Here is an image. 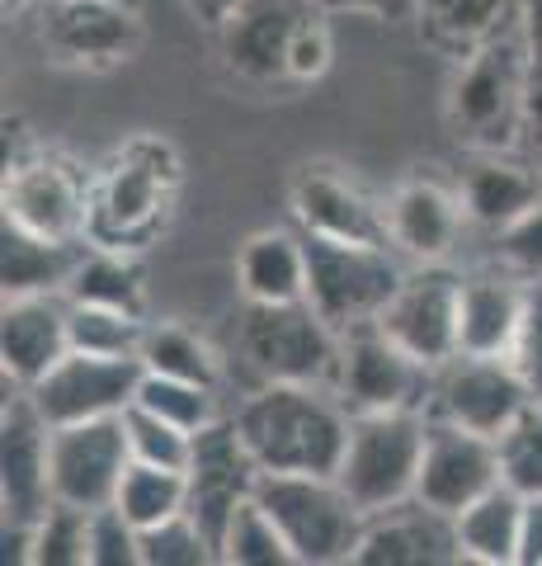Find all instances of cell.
<instances>
[{
    "label": "cell",
    "mask_w": 542,
    "mask_h": 566,
    "mask_svg": "<svg viewBox=\"0 0 542 566\" xmlns=\"http://www.w3.org/2000/svg\"><path fill=\"white\" fill-rule=\"evenodd\" d=\"M259 472L336 476L349 444V416L336 387L317 382H259L232 416Z\"/></svg>",
    "instance_id": "6da1fadb"
},
{
    "label": "cell",
    "mask_w": 542,
    "mask_h": 566,
    "mask_svg": "<svg viewBox=\"0 0 542 566\" xmlns=\"http://www.w3.org/2000/svg\"><path fill=\"white\" fill-rule=\"evenodd\" d=\"M184 189L180 151L156 133H137L95 175L91 199V245L142 251L170 227Z\"/></svg>",
    "instance_id": "7a4b0ae2"
},
{
    "label": "cell",
    "mask_w": 542,
    "mask_h": 566,
    "mask_svg": "<svg viewBox=\"0 0 542 566\" xmlns=\"http://www.w3.org/2000/svg\"><path fill=\"white\" fill-rule=\"evenodd\" d=\"M533 57L523 48L519 24L500 33L471 57L453 62L444 123L467 151H514L523 142V109H529Z\"/></svg>",
    "instance_id": "3957f363"
},
{
    "label": "cell",
    "mask_w": 542,
    "mask_h": 566,
    "mask_svg": "<svg viewBox=\"0 0 542 566\" xmlns=\"http://www.w3.org/2000/svg\"><path fill=\"white\" fill-rule=\"evenodd\" d=\"M255 501L269 510L284 528L297 566H336L354 562L359 538L369 528V515L349 501V491L336 476L307 472H259Z\"/></svg>",
    "instance_id": "277c9868"
},
{
    "label": "cell",
    "mask_w": 542,
    "mask_h": 566,
    "mask_svg": "<svg viewBox=\"0 0 542 566\" xmlns=\"http://www.w3.org/2000/svg\"><path fill=\"white\" fill-rule=\"evenodd\" d=\"M236 354L259 382H317L336 387L340 331L302 303H246L236 322Z\"/></svg>",
    "instance_id": "5b68a950"
},
{
    "label": "cell",
    "mask_w": 542,
    "mask_h": 566,
    "mask_svg": "<svg viewBox=\"0 0 542 566\" xmlns=\"http://www.w3.org/2000/svg\"><path fill=\"white\" fill-rule=\"evenodd\" d=\"M429 411H373L349 420V444L336 482L363 515L415 501L419 458H425Z\"/></svg>",
    "instance_id": "8992f818"
},
{
    "label": "cell",
    "mask_w": 542,
    "mask_h": 566,
    "mask_svg": "<svg viewBox=\"0 0 542 566\" xmlns=\"http://www.w3.org/2000/svg\"><path fill=\"white\" fill-rule=\"evenodd\" d=\"M91 199H95V175L76 156L57 147L6 151L0 208H6L10 222H20L47 241L76 245L91 232Z\"/></svg>",
    "instance_id": "52a82bcc"
},
{
    "label": "cell",
    "mask_w": 542,
    "mask_h": 566,
    "mask_svg": "<svg viewBox=\"0 0 542 566\" xmlns=\"http://www.w3.org/2000/svg\"><path fill=\"white\" fill-rule=\"evenodd\" d=\"M401 283H406V270L392 245L307 237V303L340 335L378 322Z\"/></svg>",
    "instance_id": "ba28073f"
},
{
    "label": "cell",
    "mask_w": 542,
    "mask_h": 566,
    "mask_svg": "<svg viewBox=\"0 0 542 566\" xmlns=\"http://www.w3.org/2000/svg\"><path fill=\"white\" fill-rule=\"evenodd\" d=\"M434 368L406 354L378 322L340 335L336 397L349 416L373 411H429Z\"/></svg>",
    "instance_id": "9c48e42d"
},
{
    "label": "cell",
    "mask_w": 542,
    "mask_h": 566,
    "mask_svg": "<svg viewBox=\"0 0 542 566\" xmlns=\"http://www.w3.org/2000/svg\"><path fill=\"white\" fill-rule=\"evenodd\" d=\"M39 43L66 71H114L142 48V14L124 0H43Z\"/></svg>",
    "instance_id": "30bf717a"
},
{
    "label": "cell",
    "mask_w": 542,
    "mask_h": 566,
    "mask_svg": "<svg viewBox=\"0 0 542 566\" xmlns=\"http://www.w3.org/2000/svg\"><path fill=\"white\" fill-rule=\"evenodd\" d=\"M529 387L514 374L510 359H491V354H453L448 364L434 368V392L429 416L463 424L471 434L500 439L510 420L529 406Z\"/></svg>",
    "instance_id": "8fae6325"
},
{
    "label": "cell",
    "mask_w": 542,
    "mask_h": 566,
    "mask_svg": "<svg viewBox=\"0 0 542 566\" xmlns=\"http://www.w3.org/2000/svg\"><path fill=\"white\" fill-rule=\"evenodd\" d=\"M128 463H132V449H128L124 416L52 424V458H47L52 501H66L81 510L114 505Z\"/></svg>",
    "instance_id": "7c38bea8"
},
{
    "label": "cell",
    "mask_w": 542,
    "mask_h": 566,
    "mask_svg": "<svg viewBox=\"0 0 542 566\" xmlns=\"http://www.w3.org/2000/svg\"><path fill=\"white\" fill-rule=\"evenodd\" d=\"M142 374H147L142 359H109V354L66 349L62 359L29 387V397L47 424L104 420V416H124L137 401Z\"/></svg>",
    "instance_id": "4fadbf2b"
},
{
    "label": "cell",
    "mask_w": 542,
    "mask_h": 566,
    "mask_svg": "<svg viewBox=\"0 0 542 566\" xmlns=\"http://www.w3.org/2000/svg\"><path fill=\"white\" fill-rule=\"evenodd\" d=\"M184 482H189V515L208 534V543L222 547L226 524L259 486V463L246 449V439H241L236 420H213L208 430L194 434Z\"/></svg>",
    "instance_id": "5bb4252c"
},
{
    "label": "cell",
    "mask_w": 542,
    "mask_h": 566,
    "mask_svg": "<svg viewBox=\"0 0 542 566\" xmlns=\"http://www.w3.org/2000/svg\"><path fill=\"white\" fill-rule=\"evenodd\" d=\"M52 424L24 387L6 382V411H0V510L6 524H33L52 505Z\"/></svg>",
    "instance_id": "9a60e30c"
},
{
    "label": "cell",
    "mask_w": 542,
    "mask_h": 566,
    "mask_svg": "<svg viewBox=\"0 0 542 566\" xmlns=\"http://www.w3.org/2000/svg\"><path fill=\"white\" fill-rule=\"evenodd\" d=\"M458 297L463 274L444 270V264H419L396 289L387 312L378 316V326L419 364L439 368L458 354Z\"/></svg>",
    "instance_id": "2e32d148"
},
{
    "label": "cell",
    "mask_w": 542,
    "mask_h": 566,
    "mask_svg": "<svg viewBox=\"0 0 542 566\" xmlns=\"http://www.w3.org/2000/svg\"><path fill=\"white\" fill-rule=\"evenodd\" d=\"M311 6L321 0H241L217 29L226 71L246 85H288V52Z\"/></svg>",
    "instance_id": "e0dca14e"
},
{
    "label": "cell",
    "mask_w": 542,
    "mask_h": 566,
    "mask_svg": "<svg viewBox=\"0 0 542 566\" xmlns=\"http://www.w3.org/2000/svg\"><path fill=\"white\" fill-rule=\"evenodd\" d=\"M491 486H500L496 439L471 434V430H463V424H448V420L429 416L415 501L429 505V510H444V515H458V510H467Z\"/></svg>",
    "instance_id": "ac0fdd59"
},
{
    "label": "cell",
    "mask_w": 542,
    "mask_h": 566,
    "mask_svg": "<svg viewBox=\"0 0 542 566\" xmlns=\"http://www.w3.org/2000/svg\"><path fill=\"white\" fill-rule=\"evenodd\" d=\"M293 222L307 237L326 241H359V245H392L387 237V208L369 199L349 175L336 166H302L288 185Z\"/></svg>",
    "instance_id": "d6986e66"
},
{
    "label": "cell",
    "mask_w": 542,
    "mask_h": 566,
    "mask_svg": "<svg viewBox=\"0 0 542 566\" xmlns=\"http://www.w3.org/2000/svg\"><path fill=\"white\" fill-rule=\"evenodd\" d=\"M382 208H387L392 251H401L415 264H444L463 237V222H467L458 185L448 189L444 180H434V175L401 180Z\"/></svg>",
    "instance_id": "ffe728a7"
},
{
    "label": "cell",
    "mask_w": 542,
    "mask_h": 566,
    "mask_svg": "<svg viewBox=\"0 0 542 566\" xmlns=\"http://www.w3.org/2000/svg\"><path fill=\"white\" fill-rule=\"evenodd\" d=\"M444 562H463L458 524L444 510H429L419 501L369 515V528H363L354 553V566H444Z\"/></svg>",
    "instance_id": "44dd1931"
},
{
    "label": "cell",
    "mask_w": 542,
    "mask_h": 566,
    "mask_svg": "<svg viewBox=\"0 0 542 566\" xmlns=\"http://www.w3.org/2000/svg\"><path fill=\"white\" fill-rule=\"evenodd\" d=\"M66 312H72V303L62 293L6 297V312H0V368H6L10 387H24L29 392L72 349Z\"/></svg>",
    "instance_id": "7402d4cb"
},
{
    "label": "cell",
    "mask_w": 542,
    "mask_h": 566,
    "mask_svg": "<svg viewBox=\"0 0 542 566\" xmlns=\"http://www.w3.org/2000/svg\"><path fill=\"white\" fill-rule=\"evenodd\" d=\"M458 193L467 222L486 227V232H504L542 203V166L523 161L514 151H471L458 175Z\"/></svg>",
    "instance_id": "603a6c76"
},
{
    "label": "cell",
    "mask_w": 542,
    "mask_h": 566,
    "mask_svg": "<svg viewBox=\"0 0 542 566\" xmlns=\"http://www.w3.org/2000/svg\"><path fill=\"white\" fill-rule=\"evenodd\" d=\"M529 283H514V274H471L463 279L458 297V354H491L510 359V345L523 322Z\"/></svg>",
    "instance_id": "cb8c5ba5"
},
{
    "label": "cell",
    "mask_w": 542,
    "mask_h": 566,
    "mask_svg": "<svg viewBox=\"0 0 542 566\" xmlns=\"http://www.w3.org/2000/svg\"><path fill=\"white\" fill-rule=\"evenodd\" d=\"M236 283L246 303H302L307 297V237L302 232H251L236 251Z\"/></svg>",
    "instance_id": "d4e9b609"
},
{
    "label": "cell",
    "mask_w": 542,
    "mask_h": 566,
    "mask_svg": "<svg viewBox=\"0 0 542 566\" xmlns=\"http://www.w3.org/2000/svg\"><path fill=\"white\" fill-rule=\"evenodd\" d=\"M415 24L434 52L463 62L519 24V0H419Z\"/></svg>",
    "instance_id": "484cf974"
},
{
    "label": "cell",
    "mask_w": 542,
    "mask_h": 566,
    "mask_svg": "<svg viewBox=\"0 0 542 566\" xmlns=\"http://www.w3.org/2000/svg\"><path fill=\"white\" fill-rule=\"evenodd\" d=\"M76 260L81 255H72L66 241H47L10 218L0 222V289H6V297L62 293L76 270Z\"/></svg>",
    "instance_id": "4316f807"
},
{
    "label": "cell",
    "mask_w": 542,
    "mask_h": 566,
    "mask_svg": "<svg viewBox=\"0 0 542 566\" xmlns=\"http://www.w3.org/2000/svg\"><path fill=\"white\" fill-rule=\"evenodd\" d=\"M458 524V547L463 562L481 566H514L519 562V524H523V495L514 486H491L477 495L467 510L453 515Z\"/></svg>",
    "instance_id": "83f0119b"
},
{
    "label": "cell",
    "mask_w": 542,
    "mask_h": 566,
    "mask_svg": "<svg viewBox=\"0 0 542 566\" xmlns=\"http://www.w3.org/2000/svg\"><path fill=\"white\" fill-rule=\"evenodd\" d=\"M66 303H85V307H114V312H132L147 316V274L137 264V251H114V245H95L76 260L72 279L62 289Z\"/></svg>",
    "instance_id": "f1b7e54d"
},
{
    "label": "cell",
    "mask_w": 542,
    "mask_h": 566,
    "mask_svg": "<svg viewBox=\"0 0 542 566\" xmlns=\"http://www.w3.org/2000/svg\"><path fill=\"white\" fill-rule=\"evenodd\" d=\"M142 368L147 374H161V378H184V382H199V387H217L222 382V359L217 349L203 340L194 326L184 322H156L142 335Z\"/></svg>",
    "instance_id": "f546056e"
},
{
    "label": "cell",
    "mask_w": 542,
    "mask_h": 566,
    "mask_svg": "<svg viewBox=\"0 0 542 566\" xmlns=\"http://www.w3.org/2000/svg\"><path fill=\"white\" fill-rule=\"evenodd\" d=\"M114 505L124 510L137 528H151V524H161L170 515H184L189 510V482H184V472H174V468L137 463L132 458L124 482H118Z\"/></svg>",
    "instance_id": "4dcf8cb0"
},
{
    "label": "cell",
    "mask_w": 542,
    "mask_h": 566,
    "mask_svg": "<svg viewBox=\"0 0 542 566\" xmlns=\"http://www.w3.org/2000/svg\"><path fill=\"white\" fill-rule=\"evenodd\" d=\"M217 562L222 566H297L293 547L284 538V528L274 524V515L255 501V495L236 510L232 524H226L222 547H217Z\"/></svg>",
    "instance_id": "1f68e13d"
},
{
    "label": "cell",
    "mask_w": 542,
    "mask_h": 566,
    "mask_svg": "<svg viewBox=\"0 0 542 566\" xmlns=\"http://www.w3.org/2000/svg\"><path fill=\"white\" fill-rule=\"evenodd\" d=\"M33 566H91V510L52 501L33 520Z\"/></svg>",
    "instance_id": "d6a6232c"
},
{
    "label": "cell",
    "mask_w": 542,
    "mask_h": 566,
    "mask_svg": "<svg viewBox=\"0 0 542 566\" xmlns=\"http://www.w3.org/2000/svg\"><path fill=\"white\" fill-rule=\"evenodd\" d=\"M66 326H72V349L109 354V359H137V354H142V335H147V316L72 303Z\"/></svg>",
    "instance_id": "836d02e7"
},
{
    "label": "cell",
    "mask_w": 542,
    "mask_h": 566,
    "mask_svg": "<svg viewBox=\"0 0 542 566\" xmlns=\"http://www.w3.org/2000/svg\"><path fill=\"white\" fill-rule=\"evenodd\" d=\"M137 406H147L161 420L180 424V430L199 434L208 430L217 416V387H199V382H184V378H161V374H142L137 382Z\"/></svg>",
    "instance_id": "e575fe53"
},
{
    "label": "cell",
    "mask_w": 542,
    "mask_h": 566,
    "mask_svg": "<svg viewBox=\"0 0 542 566\" xmlns=\"http://www.w3.org/2000/svg\"><path fill=\"white\" fill-rule=\"evenodd\" d=\"M500 482L519 495H542V401H529L510 420V430L496 439Z\"/></svg>",
    "instance_id": "d590c367"
},
{
    "label": "cell",
    "mask_w": 542,
    "mask_h": 566,
    "mask_svg": "<svg viewBox=\"0 0 542 566\" xmlns=\"http://www.w3.org/2000/svg\"><path fill=\"white\" fill-rule=\"evenodd\" d=\"M124 424H128V449L137 463H156V468H174L184 472L189 468V453H194V434L180 430V424L161 420L147 406H128L124 411Z\"/></svg>",
    "instance_id": "8d00e7d4"
},
{
    "label": "cell",
    "mask_w": 542,
    "mask_h": 566,
    "mask_svg": "<svg viewBox=\"0 0 542 566\" xmlns=\"http://www.w3.org/2000/svg\"><path fill=\"white\" fill-rule=\"evenodd\" d=\"M217 562V547L194 524V515H170L142 528V566H208Z\"/></svg>",
    "instance_id": "74e56055"
},
{
    "label": "cell",
    "mask_w": 542,
    "mask_h": 566,
    "mask_svg": "<svg viewBox=\"0 0 542 566\" xmlns=\"http://www.w3.org/2000/svg\"><path fill=\"white\" fill-rule=\"evenodd\" d=\"M91 566H142V528L118 505L91 510Z\"/></svg>",
    "instance_id": "f35d334b"
},
{
    "label": "cell",
    "mask_w": 542,
    "mask_h": 566,
    "mask_svg": "<svg viewBox=\"0 0 542 566\" xmlns=\"http://www.w3.org/2000/svg\"><path fill=\"white\" fill-rule=\"evenodd\" d=\"M330 57H336V39H330V20H326V6H311L307 20L297 24V39L288 52V85H317Z\"/></svg>",
    "instance_id": "ab89813d"
},
{
    "label": "cell",
    "mask_w": 542,
    "mask_h": 566,
    "mask_svg": "<svg viewBox=\"0 0 542 566\" xmlns=\"http://www.w3.org/2000/svg\"><path fill=\"white\" fill-rule=\"evenodd\" d=\"M510 364L529 387V397L542 401V279H529V303H523V322L510 345Z\"/></svg>",
    "instance_id": "60d3db41"
},
{
    "label": "cell",
    "mask_w": 542,
    "mask_h": 566,
    "mask_svg": "<svg viewBox=\"0 0 542 566\" xmlns=\"http://www.w3.org/2000/svg\"><path fill=\"white\" fill-rule=\"evenodd\" d=\"M496 260L514 279H542V203L496 232Z\"/></svg>",
    "instance_id": "b9f144b4"
},
{
    "label": "cell",
    "mask_w": 542,
    "mask_h": 566,
    "mask_svg": "<svg viewBox=\"0 0 542 566\" xmlns=\"http://www.w3.org/2000/svg\"><path fill=\"white\" fill-rule=\"evenodd\" d=\"M336 14H369V20H415L419 0H326Z\"/></svg>",
    "instance_id": "7bdbcfd3"
},
{
    "label": "cell",
    "mask_w": 542,
    "mask_h": 566,
    "mask_svg": "<svg viewBox=\"0 0 542 566\" xmlns=\"http://www.w3.org/2000/svg\"><path fill=\"white\" fill-rule=\"evenodd\" d=\"M519 566H542V495H523V524H519Z\"/></svg>",
    "instance_id": "ee69618b"
},
{
    "label": "cell",
    "mask_w": 542,
    "mask_h": 566,
    "mask_svg": "<svg viewBox=\"0 0 542 566\" xmlns=\"http://www.w3.org/2000/svg\"><path fill=\"white\" fill-rule=\"evenodd\" d=\"M523 142L533 147V161L542 166V66L529 76V109H523Z\"/></svg>",
    "instance_id": "f6af8a7d"
},
{
    "label": "cell",
    "mask_w": 542,
    "mask_h": 566,
    "mask_svg": "<svg viewBox=\"0 0 542 566\" xmlns=\"http://www.w3.org/2000/svg\"><path fill=\"white\" fill-rule=\"evenodd\" d=\"M519 33L533 66H542V0H519Z\"/></svg>",
    "instance_id": "bcb514c9"
},
{
    "label": "cell",
    "mask_w": 542,
    "mask_h": 566,
    "mask_svg": "<svg viewBox=\"0 0 542 566\" xmlns=\"http://www.w3.org/2000/svg\"><path fill=\"white\" fill-rule=\"evenodd\" d=\"M180 6L189 10V20H199L203 29H222L226 24V14H232L236 6H241V0H180Z\"/></svg>",
    "instance_id": "7dc6e473"
},
{
    "label": "cell",
    "mask_w": 542,
    "mask_h": 566,
    "mask_svg": "<svg viewBox=\"0 0 542 566\" xmlns=\"http://www.w3.org/2000/svg\"><path fill=\"white\" fill-rule=\"evenodd\" d=\"M24 6V0H6V10H20Z\"/></svg>",
    "instance_id": "c3c4849f"
},
{
    "label": "cell",
    "mask_w": 542,
    "mask_h": 566,
    "mask_svg": "<svg viewBox=\"0 0 542 566\" xmlns=\"http://www.w3.org/2000/svg\"><path fill=\"white\" fill-rule=\"evenodd\" d=\"M124 6H137V10H142V0H124Z\"/></svg>",
    "instance_id": "681fc988"
},
{
    "label": "cell",
    "mask_w": 542,
    "mask_h": 566,
    "mask_svg": "<svg viewBox=\"0 0 542 566\" xmlns=\"http://www.w3.org/2000/svg\"><path fill=\"white\" fill-rule=\"evenodd\" d=\"M321 6H326V0H321Z\"/></svg>",
    "instance_id": "f907efd6"
}]
</instances>
